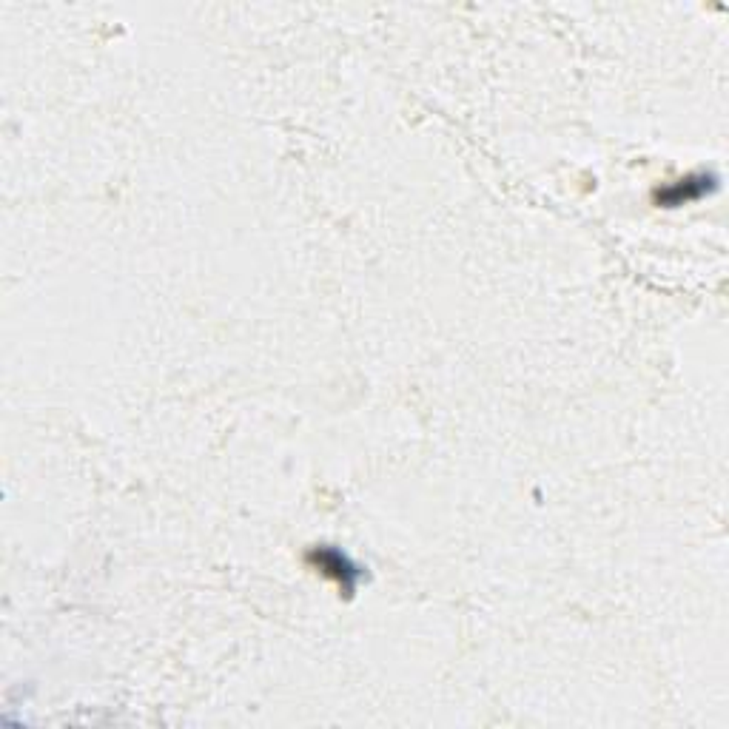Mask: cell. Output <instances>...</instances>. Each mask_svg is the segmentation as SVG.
<instances>
[{
	"instance_id": "6da1fadb",
	"label": "cell",
	"mask_w": 729,
	"mask_h": 729,
	"mask_svg": "<svg viewBox=\"0 0 729 729\" xmlns=\"http://www.w3.org/2000/svg\"><path fill=\"white\" fill-rule=\"evenodd\" d=\"M715 188V177L712 174H690L684 180H675L667 188L655 191V203L664 208H678L684 203H695L701 197H707Z\"/></svg>"
},
{
	"instance_id": "7a4b0ae2",
	"label": "cell",
	"mask_w": 729,
	"mask_h": 729,
	"mask_svg": "<svg viewBox=\"0 0 729 729\" xmlns=\"http://www.w3.org/2000/svg\"><path fill=\"white\" fill-rule=\"evenodd\" d=\"M311 561H317L319 570L325 573V576H334V579L342 584V590L345 593H351L354 590V581L359 579V567H354L348 556H342L339 550L334 547H319L311 553Z\"/></svg>"
}]
</instances>
